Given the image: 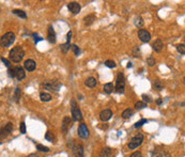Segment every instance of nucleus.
I'll return each mask as SVG.
<instances>
[{
	"instance_id": "obj_22",
	"label": "nucleus",
	"mask_w": 185,
	"mask_h": 157,
	"mask_svg": "<svg viewBox=\"0 0 185 157\" xmlns=\"http://www.w3.org/2000/svg\"><path fill=\"white\" fill-rule=\"evenodd\" d=\"M111 154H113V149H110V147H104V149L101 151L99 156L101 157H109Z\"/></svg>"
},
{
	"instance_id": "obj_31",
	"label": "nucleus",
	"mask_w": 185,
	"mask_h": 157,
	"mask_svg": "<svg viewBox=\"0 0 185 157\" xmlns=\"http://www.w3.org/2000/svg\"><path fill=\"white\" fill-rule=\"evenodd\" d=\"M154 87H155L156 90H159V91H162L163 89H164V85L162 83L161 80H155L154 82Z\"/></svg>"
},
{
	"instance_id": "obj_20",
	"label": "nucleus",
	"mask_w": 185,
	"mask_h": 157,
	"mask_svg": "<svg viewBox=\"0 0 185 157\" xmlns=\"http://www.w3.org/2000/svg\"><path fill=\"white\" fill-rule=\"evenodd\" d=\"M95 19H96L95 15H94V14H90V15L85 17L83 22H85V25H86V26H90V25H92V24L95 22Z\"/></svg>"
},
{
	"instance_id": "obj_43",
	"label": "nucleus",
	"mask_w": 185,
	"mask_h": 157,
	"mask_svg": "<svg viewBox=\"0 0 185 157\" xmlns=\"http://www.w3.org/2000/svg\"><path fill=\"white\" fill-rule=\"evenodd\" d=\"M28 157H39V156H38L36 154H30V155H29Z\"/></svg>"
},
{
	"instance_id": "obj_29",
	"label": "nucleus",
	"mask_w": 185,
	"mask_h": 157,
	"mask_svg": "<svg viewBox=\"0 0 185 157\" xmlns=\"http://www.w3.org/2000/svg\"><path fill=\"white\" fill-rule=\"evenodd\" d=\"M147 107V104H145L143 101H137L135 104V108L137 109V110H140V109H143V108H145Z\"/></svg>"
},
{
	"instance_id": "obj_14",
	"label": "nucleus",
	"mask_w": 185,
	"mask_h": 157,
	"mask_svg": "<svg viewBox=\"0 0 185 157\" xmlns=\"http://www.w3.org/2000/svg\"><path fill=\"white\" fill-rule=\"evenodd\" d=\"M67 9H69L70 12L72 14L76 15V14H78L80 12L81 7H80V4L78 3V2H76V1H72V2H69V3H67Z\"/></svg>"
},
{
	"instance_id": "obj_42",
	"label": "nucleus",
	"mask_w": 185,
	"mask_h": 157,
	"mask_svg": "<svg viewBox=\"0 0 185 157\" xmlns=\"http://www.w3.org/2000/svg\"><path fill=\"white\" fill-rule=\"evenodd\" d=\"M8 75L10 76L11 78H14V72H13V67H10L9 71H8Z\"/></svg>"
},
{
	"instance_id": "obj_41",
	"label": "nucleus",
	"mask_w": 185,
	"mask_h": 157,
	"mask_svg": "<svg viewBox=\"0 0 185 157\" xmlns=\"http://www.w3.org/2000/svg\"><path fill=\"white\" fill-rule=\"evenodd\" d=\"M1 61L4 63V65L7 66V67H9V69H10L11 64H10V61H9V60H7L6 58H3V57H1Z\"/></svg>"
},
{
	"instance_id": "obj_4",
	"label": "nucleus",
	"mask_w": 185,
	"mask_h": 157,
	"mask_svg": "<svg viewBox=\"0 0 185 157\" xmlns=\"http://www.w3.org/2000/svg\"><path fill=\"white\" fill-rule=\"evenodd\" d=\"M115 90H116L119 94H122V93H124V91H125V79H124L123 73H119L118 76H117Z\"/></svg>"
},
{
	"instance_id": "obj_32",
	"label": "nucleus",
	"mask_w": 185,
	"mask_h": 157,
	"mask_svg": "<svg viewBox=\"0 0 185 157\" xmlns=\"http://www.w3.org/2000/svg\"><path fill=\"white\" fill-rule=\"evenodd\" d=\"M105 65L107 66V67H109V69H115L117 66V64L113 60H107V61H105Z\"/></svg>"
},
{
	"instance_id": "obj_7",
	"label": "nucleus",
	"mask_w": 185,
	"mask_h": 157,
	"mask_svg": "<svg viewBox=\"0 0 185 157\" xmlns=\"http://www.w3.org/2000/svg\"><path fill=\"white\" fill-rule=\"evenodd\" d=\"M42 87L46 90H49V91L58 92L59 89L61 88V83L58 80H47L42 83Z\"/></svg>"
},
{
	"instance_id": "obj_1",
	"label": "nucleus",
	"mask_w": 185,
	"mask_h": 157,
	"mask_svg": "<svg viewBox=\"0 0 185 157\" xmlns=\"http://www.w3.org/2000/svg\"><path fill=\"white\" fill-rule=\"evenodd\" d=\"M9 56H10V59L12 62L19 63L23 60L24 56H25V51H24V49L20 46H16V47H13L11 49Z\"/></svg>"
},
{
	"instance_id": "obj_30",
	"label": "nucleus",
	"mask_w": 185,
	"mask_h": 157,
	"mask_svg": "<svg viewBox=\"0 0 185 157\" xmlns=\"http://www.w3.org/2000/svg\"><path fill=\"white\" fill-rule=\"evenodd\" d=\"M142 99H143V103L145 104H150V103H152L153 99L151 98V96L150 95H147V94H142Z\"/></svg>"
},
{
	"instance_id": "obj_23",
	"label": "nucleus",
	"mask_w": 185,
	"mask_h": 157,
	"mask_svg": "<svg viewBox=\"0 0 185 157\" xmlns=\"http://www.w3.org/2000/svg\"><path fill=\"white\" fill-rule=\"evenodd\" d=\"M40 98L42 101H51V95L49 94V93H46V92H42L40 94Z\"/></svg>"
},
{
	"instance_id": "obj_36",
	"label": "nucleus",
	"mask_w": 185,
	"mask_h": 157,
	"mask_svg": "<svg viewBox=\"0 0 185 157\" xmlns=\"http://www.w3.org/2000/svg\"><path fill=\"white\" fill-rule=\"evenodd\" d=\"M177 49H178V51L181 53V55H184L185 53V45L184 44H179L177 46Z\"/></svg>"
},
{
	"instance_id": "obj_16",
	"label": "nucleus",
	"mask_w": 185,
	"mask_h": 157,
	"mask_svg": "<svg viewBox=\"0 0 185 157\" xmlns=\"http://www.w3.org/2000/svg\"><path fill=\"white\" fill-rule=\"evenodd\" d=\"M24 67H25V69H27L28 72H33V71L35 69V67H36L35 61H34V60H32V59L26 60V61L24 62Z\"/></svg>"
},
{
	"instance_id": "obj_9",
	"label": "nucleus",
	"mask_w": 185,
	"mask_h": 157,
	"mask_svg": "<svg viewBox=\"0 0 185 157\" xmlns=\"http://www.w3.org/2000/svg\"><path fill=\"white\" fill-rule=\"evenodd\" d=\"M151 157H171L170 153L164 147H155L151 153Z\"/></svg>"
},
{
	"instance_id": "obj_33",
	"label": "nucleus",
	"mask_w": 185,
	"mask_h": 157,
	"mask_svg": "<svg viewBox=\"0 0 185 157\" xmlns=\"http://www.w3.org/2000/svg\"><path fill=\"white\" fill-rule=\"evenodd\" d=\"M36 149L40 151V152H45V153L49 152V149H48L47 147H44V145H42V144H38V145H36Z\"/></svg>"
},
{
	"instance_id": "obj_26",
	"label": "nucleus",
	"mask_w": 185,
	"mask_h": 157,
	"mask_svg": "<svg viewBox=\"0 0 185 157\" xmlns=\"http://www.w3.org/2000/svg\"><path fill=\"white\" fill-rule=\"evenodd\" d=\"M13 13L15 14V15H17L18 17H20V18H24V19L27 18V14L25 13L23 10H13Z\"/></svg>"
},
{
	"instance_id": "obj_28",
	"label": "nucleus",
	"mask_w": 185,
	"mask_h": 157,
	"mask_svg": "<svg viewBox=\"0 0 185 157\" xmlns=\"http://www.w3.org/2000/svg\"><path fill=\"white\" fill-rule=\"evenodd\" d=\"M143 25H145V23H143V19H142L141 17H140V16L136 17V19H135V26L138 27V28H141Z\"/></svg>"
},
{
	"instance_id": "obj_39",
	"label": "nucleus",
	"mask_w": 185,
	"mask_h": 157,
	"mask_svg": "<svg viewBox=\"0 0 185 157\" xmlns=\"http://www.w3.org/2000/svg\"><path fill=\"white\" fill-rule=\"evenodd\" d=\"M129 157H142V153L140 151H136V152L131 154V156Z\"/></svg>"
},
{
	"instance_id": "obj_45",
	"label": "nucleus",
	"mask_w": 185,
	"mask_h": 157,
	"mask_svg": "<svg viewBox=\"0 0 185 157\" xmlns=\"http://www.w3.org/2000/svg\"><path fill=\"white\" fill-rule=\"evenodd\" d=\"M162 104V99H159V101H157V105H161Z\"/></svg>"
},
{
	"instance_id": "obj_2",
	"label": "nucleus",
	"mask_w": 185,
	"mask_h": 157,
	"mask_svg": "<svg viewBox=\"0 0 185 157\" xmlns=\"http://www.w3.org/2000/svg\"><path fill=\"white\" fill-rule=\"evenodd\" d=\"M71 112H72V120L73 122H79V121H83V113L80 111V109L78 108V106H77L76 101L73 99L71 101Z\"/></svg>"
},
{
	"instance_id": "obj_19",
	"label": "nucleus",
	"mask_w": 185,
	"mask_h": 157,
	"mask_svg": "<svg viewBox=\"0 0 185 157\" xmlns=\"http://www.w3.org/2000/svg\"><path fill=\"white\" fill-rule=\"evenodd\" d=\"M85 85L88 87V88H95L96 85H97V81H96V79L94 77H88L86 79V81H85Z\"/></svg>"
},
{
	"instance_id": "obj_24",
	"label": "nucleus",
	"mask_w": 185,
	"mask_h": 157,
	"mask_svg": "<svg viewBox=\"0 0 185 157\" xmlns=\"http://www.w3.org/2000/svg\"><path fill=\"white\" fill-rule=\"evenodd\" d=\"M133 115H134V110H133V109L127 108L122 112V118L123 119H129Z\"/></svg>"
},
{
	"instance_id": "obj_38",
	"label": "nucleus",
	"mask_w": 185,
	"mask_h": 157,
	"mask_svg": "<svg viewBox=\"0 0 185 157\" xmlns=\"http://www.w3.org/2000/svg\"><path fill=\"white\" fill-rule=\"evenodd\" d=\"M71 47H72V49H73V51H74V53H75L76 56H79V53H80V49H79V47H78L77 45H72Z\"/></svg>"
},
{
	"instance_id": "obj_15",
	"label": "nucleus",
	"mask_w": 185,
	"mask_h": 157,
	"mask_svg": "<svg viewBox=\"0 0 185 157\" xmlns=\"http://www.w3.org/2000/svg\"><path fill=\"white\" fill-rule=\"evenodd\" d=\"M113 117V111L110 109H104L103 111H101L99 113V119L102 120L103 122H107L108 120H110Z\"/></svg>"
},
{
	"instance_id": "obj_44",
	"label": "nucleus",
	"mask_w": 185,
	"mask_h": 157,
	"mask_svg": "<svg viewBox=\"0 0 185 157\" xmlns=\"http://www.w3.org/2000/svg\"><path fill=\"white\" fill-rule=\"evenodd\" d=\"M132 63H131V62H129V63H127V67H129H129H132Z\"/></svg>"
},
{
	"instance_id": "obj_40",
	"label": "nucleus",
	"mask_w": 185,
	"mask_h": 157,
	"mask_svg": "<svg viewBox=\"0 0 185 157\" xmlns=\"http://www.w3.org/2000/svg\"><path fill=\"white\" fill-rule=\"evenodd\" d=\"M20 133L22 134H26V124H25V122L20 123Z\"/></svg>"
},
{
	"instance_id": "obj_12",
	"label": "nucleus",
	"mask_w": 185,
	"mask_h": 157,
	"mask_svg": "<svg viewBox=\"0 0 185 157\" xmlns=\"http://www.w3.org/2000/svg\"><path fill=\"white\" fill-rule=\"evenodd\" d=\"M13 72H14V78L18 79V80H23L26 77L25 69L22 66H15V67H13Z\"/></svg>"
},
{
	"instance_id": "obj_6",
	"label": "nucleus",
	"mask_w": 185,
	"mask_h": 157,
	"mask_svg": "<svg viewBox=\"0 0 185 157\" xmlns=\"http://www.w3.org/2000/svg\"><path fill=\"white\" fill-rule=\"evenodd\" d=\"M71 150L74 155V157H85V151H83V145L81 143H74L71 142Z\"/></svg>"
},
{
	"instance_id": "obj_10",
	"label": "nucleus",
	"mask_w": 185,
	"mask_h": 157,
	"mask_svg": "<svg viewBox=\"0 0 185 157\" xmlns=\"http://www.w3.org/2000/svg\"><path fill=\"white\" fill-rule=\"evenodd\" d=\"M72 125H73L72 118H70V117H64V118H63V121H62V124H61V129H62L63 134L64 135L67 134V131H69V129L71 128Z\"/></svg>"
},
{
	"instance_id": "obj_46",
	"label": "nucleus",
	"mask_w": 185,
	"mask_h": 157,
	"mask_svg": "<svg viewBox=\"0 0 185 157\" xmlns=\"http://www.w3.org/2000/svg\"><path fill=\"white\" fill-rule=\"evenodd\" d=\"M0 145H1V141H0Z\"/></svg>"
},
{
	"instance_id": "obj_37",
	"label": "nucleus",
	"mask_w": 185,
	"mask_h": 157,
	"mask_svg": "<svg viewBox=\"0 0 185 157\" xmlns=\"http://www.w3.org/2000/svg\"><path fill=\"white\" fill-rule=\"evenodd\" d=\"M147 63L149 64V66H154L155 65V59H154L153 57H149V58L147 59Z\"/></svg>"
},
{
	"instance_id": "obj_8",
	"label": "nucleus",
	"mask_w": 185,
	"mask_h": 157,
	"mask_svg": "<svg viewBox=\"0 0 185 157\" xmlns=\"http://www.w3.org/2000/svg\"><path fill=\"white\" fill-rule=\"evenodd\" d=\"M12 131H13V123L12 122H9L4 126L0 127V140H3L9 137V135L12 133Z\"/></svg>"
},
{
	"instance_id": "obj_34",
	"label": "nucleus",
	"mask_w": 185,
	"mask_h": 157,
	"mask_svg": "<svg viewBox=\"0 0 185 157\" xmlns=\"http://www.w3.org/2000/svg\"><path fill=\"white\" fill-rule=\"evenodd\" d=\"M19 97H20V89L19 88H16L15 89V94H14V99L15 101H19Z\"/></svg>"
},
{
	"instance_id": "obj_5",
	"label": "nucleus",
	"mask_w": 185,
	"mask_h": 157,
	"mask_svg": "<svg viewBox=\"0 0 185 157\" xmlns=\"http://www.w3.org/2000/svg\"><path fill=\"white\" fill-rule=\"evenodd\" d=\"M143 139H145V137H143V135L140 134V133L135 135L129 142V150H135V149H137L138 147H140L142 144V142H143Z\"/></svg>"
},
{
	"instance_id": "obj_13",
	"label": "nucleus",
	"mask_w": 185,
	"mask_h": 157,
	"mask_svg": "<svg viewBox=\"0 0 185 157\" xmlns=\"http://www.w3.org/2000/svg\"><path fill=\"white\" fill-rule=\"evenodd\" d=\"M138 38L141 42L147 43L151 40V34H150V32L148 31V30L140 29V30H138Z\"/></svg>"
},
{
	"instance_id": "obj_11",
	"label": "nucleus",
	"mask_w": 185,
	"mask_h": 157,
	"mask_svg": "<svg viewBox=\"0 0 185 157\" xmlns=\"http://www.w3.org/2000/svg\"><path fill=\"white\" fill-rule=\"evenodd\" d=\"M78 136L81 139H87L89 137V128L87 126L86 123H81L78 127Z\"/></svg>"
},
{
	"instance_id": "obj_35",
	"label": "nucleus",
	"mask_w": 185,
	"mask_h": 157,
	"mask_svg": "<svg viewBox=\"0 0 185 157\" xmlns=\"http://www.w3.org/2000/svg\"><path fill=\"white\" fill-rule=\"evenodd\" d=\"M145 123H148V120H145V119H142V120H140L139 122H137L135 125H134V127L135 128H138V127H141L142 125L145 124Z\"/></svg>"
},
{
	"instance_id": "obj_21",
	"label": "nucleus",
	"mask_w": 185,
	"mask_h": 157,
	"mask_svg": "<svg viewBox=\"0 0 185 157\" xmlns=\"http://www.w3.org/2000/svg\"><path fill=\"white\" fill-rule=\"evenodd\" d=\"M113 90H115V85H113V82H108V83L104 85V91L107 94H111L113 92Z\"/></svg>"
},
{
	"instance_id": "obj_3",
	"label": "nucleus",
	"mask_w": 185,
	"mask_h": 157,
	"mask_svg": "<svg viewBox=\"0 0 185 157\" xmlns=\"http://www.w3.org/2000/svg\"><path fill=\"white\" fill-rule=\"evenodd\" d=\"M15 41V34L13 32H7L0 39V46L1 47H10Z\"/></svg>"
},
{
	"instance_id": "obj_17",
	"label": "nucleus",
	"mask_w": 185,
	"mask_h": 157,
	"mask_svg": "<svg viewBox=\"0 0 185 157\" xmlns=\"http://www.w3.org/2000/svg\"><path fill=\"white\" fill-rule=\"evenodd\" d=\"M47 40H48V42L51 43V44H55V43H56V33H55V30H54L53 26L48 27V31H47Z\"/></svg>"
},
{
	"instance_id": "obj_27",
	"label": "nucleus",
	"mask_w": 185,
	"mask_h": 157,
	"mask_svg": "<svg viewBox=\"0 0 185 157\" xmlns=\"http://www.w3.org/2000/svg\"><path fill=\"white\" fill-rule=\"evenodd\" d=\"M70 48H71V43L70 42H66L61 45V51H62L63 53H66V52L70 50Z\"/></svg>"
},
{
	"instance_id": "obj_18",
	"label": "nucleus",
	"mask_w": 185,
	"mask_h": 157,
	"mask_svg": "<svg viewBox=\"0 0 185 157\" xmlns=\"http://www.w3.org/2000/svg\"><path fill=\"white\" fill-rule=\"evenodd\" d=\"M163 47H164V43H163V41L161 39L155 40V42L153 43V45H152L153 50H154V51H156V52H161V51H162Z\"/></svg>"
},
{
	"instance_id": "obj_25",
	"label": "nucleus",
	"mask_w": 185,
	"mask_h": 157,
	"mask_svg": "<svg viewBox=\"0 0 185 157\" xmlns=\"http://www.w3.org/2000/svg\"><path fill=\"white\" fill-rule=\"evenodd\" d=\"M45 139H46L47 141H49V142H54L56 138H55V135L53 134V131H48L46 134H45Z\"/></svg>"
}]
</instances>
